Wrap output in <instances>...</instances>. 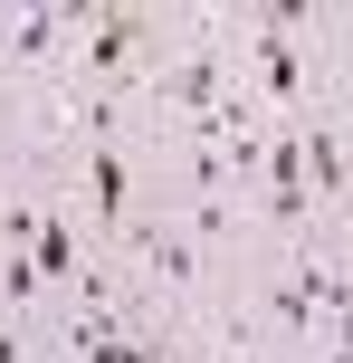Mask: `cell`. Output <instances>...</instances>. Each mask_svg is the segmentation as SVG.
I'll list each match as a JSON object with an SVG mask.
<instances>
[{
    "mask_svg": "<svg viewBox=\"0 0 353 363\" xmlns=\"http://www.w3.org/2000/svg\"><path fill=\"white\" fill-rule=\"evenodd\" d=\"M296 153H306V172H316L325 191H344V182H353V163H344V144H335V125H306V134H296Z\"/></svg>",
    "mask_w": 353,
    "mask_h": 363,
    "instance_id": "obj_2",
    "label": "cell"
},
{
    "mask_svg": "<svg viewBox=\"0 0 353 363\" xmlns=\"http://www.w3.org/2000/svg\"><path fill=\"white\" fill-rule=\"evenodd\" d=\"M134 249H144V268L163 277V287H191V277H201V258H191V239H172V230H134Z\"/></svg>",
    "mask_w": 353,
    "mask_h": 363,
    "instance_id": "obj_1",
    "label": "cell"
},
{
    "mask_svg": "<svg viewBox=\"0 0 353 363\" xmlns=\"http://www.w3.org/2000/svg\"><path fill=\"white\" fill-rule=\"evenodd\" d=\"M86 182H96V211H105V220L125 211V153H115V144H96V153H86Z\"/></svg>",
    "mask_w": 353,
    "mask_h": 363,
    "instance_id": "obj_3",
    "label": "cell"
}]
</instances>
